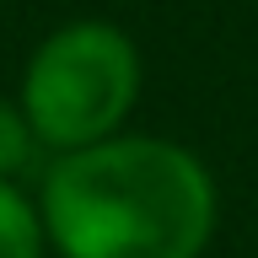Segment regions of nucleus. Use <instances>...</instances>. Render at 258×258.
I'll list each match as a JSON object with an SVG mask.
<instances>
[{"instance_id":"7ed1b4c3","label":"nucleus","mask_w":258,"mask_h":258,"mask_svg":"<svg viewBox=\"0 0 258 258\" xmlns=\"http://www.w3.org/2000/svg\"><path fill=\"white\" fill-rule=\"evenodd\" d=\"M43 215L22 199L16 183H0V258H43Z\"/></svg>"},{"instance_id":"f03ea898","label":"nucleus","mask_w":258,"mask_h":258,"mask_svg":"<svg viewBox=\"0 0 258 258\" xmlns=\"http://www.w3.org/2000/svg\"><path fill=\"white\" fill-rule=\"evenodd\" d=\"M140 97V54L113 22H64L32 48L22 76V113L38 145L81 151L113 140Z\"/></svg>"},{"instance_id":"f257e3e1","label":"nucleus","mask_w":258,"mask_h":258,"mask_svg":"<svg viewBox=\"0 0 258 258\" xmlns=\"http://www.w3.org/2000/svg\"><path fill=\"white\" fill-rule=\"evenodd\" d=\"M38 215L59 258H199L215 237V183L172 140L113 135L48 167Z\"/></svg>"},{"instance_id":"20e7f679","label":"nucleus","mask_w":258,"mask_h":258,"mask_svg":"<svg viewBox=\"0 0 258 258\" xmlns=\"http://www.w3.org/2000/svg\"><path fill=\"white\" fill-rule=\"evenodd\" d=\"M32 151H38V135H32L22 102H6V97H0V183H11L32 161Z\"/></svg>"}]
</instances>
